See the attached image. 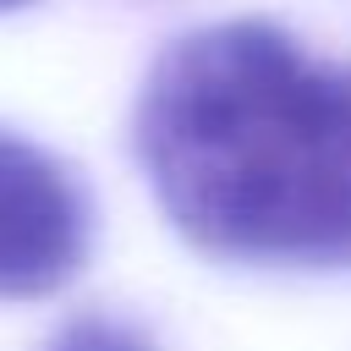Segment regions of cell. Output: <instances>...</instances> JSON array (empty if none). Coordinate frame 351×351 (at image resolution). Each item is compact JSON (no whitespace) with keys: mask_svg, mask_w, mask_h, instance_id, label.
Segmentation results:
<instances>
[{"mask_svg":"<svg viewBox=\"0 0 351 351\" xmlns=\"http://www.w3.org/2000/svg\"><path fill=\"white\" fill-rule=\"evenodd\" d=\"M132 132L154 197L192 247L351 269V66L252 16L197 27L154 60Z\"/></svg>","mask_w":351,"mask_h":351,"instance_id":"6da1fadb","label":"cell"},{"mask_svg":"<svg viewBox=\"0 0 351 351\" xmlns=\"http://www.w3.org/2000/svg\"><path fill=\"white\" fill-rule=\"evenodd\" d=\"M93 214L77 176L0 126V302L55 296L88 258Z\"/></svg>","mask_w":351,"mask_h":351,"instance_id":"7a4b0ae2","label":"cell"},{"mask_svg":"<svg viewBox=\"0 0 351 351\" xmlns=\"http://www.w3.org/2000/svg\"><path fill=\"white\" fill-rule=\"evenodd\" d=\"M49 351H159V346H154L148 329L132 324V318H115V313H82V318H71V324L49 340Z\"/></svg>","mask_w":351,"mask_h":351,"instance_id":"3957f363","label":"cell"},{"mask_svg":"<svg viewBox=\"0 0 351 351\" xmlns=\"http://www.w3.org/2000/svg\"><path fill=\"white\" fill-rule=\"evenodd\" d=\"M11 5H27V0H0V11H11Z\"/></svg>","mask_w":351,"mask_h":351,"instance_id":"277c9868","label":"cell"}]
</instances>
